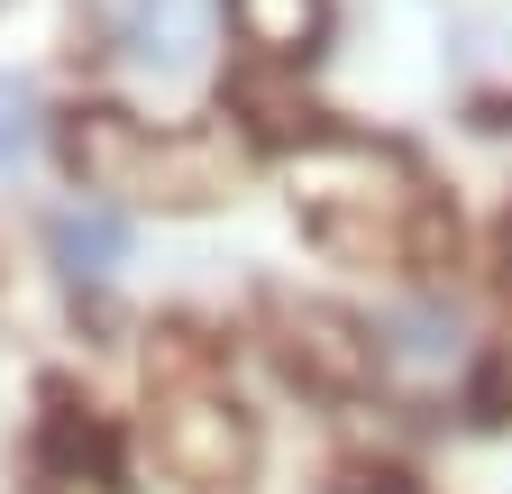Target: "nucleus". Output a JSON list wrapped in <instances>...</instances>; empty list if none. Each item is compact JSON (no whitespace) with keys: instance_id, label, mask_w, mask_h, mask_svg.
<instances>
[{"instance_id":"nucleus-1","label":"nucleus","mask_w":512,"mask_h":494,"mask_svg":"<svg viewBox=\"0 0 512 494\" xmlns=\"http://www.w3.org/2000/svg\"><path fill=\"white\" fill-rule=\"evenodd\" d=\"M293 211L320 247H339L357 266H430L448 247L421 165L366 138H320L311 156H293Z\"/></svg>"},{"instance_id":"nucleus-2","label":"nucleus","mask_w":512,"mask_h":494,"mask_svg":"<svg viewBox=\"0 0 512 494\" xmlns=\"http://www.w3.org/2000/svg\"><path fill=\"white\" fill-rule=\"evenodd\" d=\"M64 165H74L92 193H119V202H220L238 183V156L220 138H192V129H147L128 110H74L64 119Z\"/></svg>"},{"instance_id":"nucleus-3","label":"nucleus","mask_w":512,"mask_h":494,"mask_svg":"<svg viewBox=\"0 0 512 494\" xmlns=\"http://www.w3.org/2000/svg\"><path fill=\"white\" fill-rule=\"evenodd\" d=\"M156 449L183 485H238L247 476V412L229 394H202V385H183L165 394L156 412Z\"/></svg>"},{"instance_id":"nucleus-4","label":"nucleus","mask_w":512,"mask_h":494,"mask_svg":"<svg viewBox=\"0 0 512 494\" xmlns=\"http://www.w3.org/2000/svg\"><path fill=\"white\" fill-rule=\"evenodd\" d=\"M238 28H247V46H266V55H311L320 0H238Z\"/></svg>"},{"instance_id":"nucleus-5","label":"nucleus","mask_w":512,"mask_h":494,"mask_svg":"<svg viewBox=\"0 0 512 494\" xmlns=\"http://www.w3.org/2000/svg\"><path fill=\"white\" fill-rule=\"evenodd\" d=\"M55 247H64V266H74V275H101L119 257V220H64Z\"/></svg>"},{"instance_id":"nucleus-6","label":"nucleus","mask_w":512,"mask_h":494,"mask_svg":"<svg viewBox=\"0 0 512 494\" xmlns=\"http://www.w3.org/2000/svg\"><path fill=\"white\" fill-rule=\"evenodd\" d=\"M19 138H28V92L0 74V156H19Z\"/></svg>"}]
</instances>
